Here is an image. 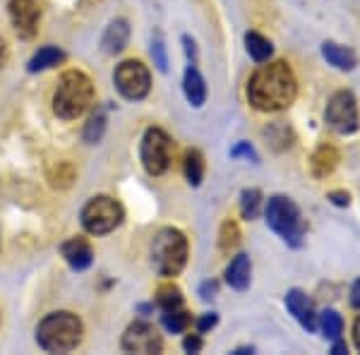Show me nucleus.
<instances>
[{"label":"nucleus","instance_id":"nucleus-1","mask_svg":"<svg viewBox=\"0 0 360 355\" xmlns=\"http://www.w3.org/2000/svg\"><path fill=\"white\" fill-rule=\"evenodd\" d=\"M298 96V79L286 63H269L255 70L248 82V101L262 113L288 108Z\"/></svg>","mask_w":360,"mask_h":355},{"label":"nucleus","instance_id":"nucleus-2","mask_svg":"<svg viewBox=\"0 0 360 355\" xmlns=\"http://www.w3.org/2000/svg\"><path fill=\"white\" fill-rule=\"evenodd\" d=\"M94 103V82L82 70H68L58 79L53 94V113L60 120H77Z\"/></svg>","mask_w":360,"mask_h":355},{"label":"nucleus","instance_id":"nucleus-3","mask_svg":"<svg viewBox=\"0 0 360 355\" xmlns=\"http://www.w3.org/2000/svg\"><path fill=\"white\" fill-rule=\"evenodd\" d=\"M82 319L72 312H51L39 322L37 343L49 353H68L82 343Z\"/></svg>","mask_w":360,"mask_h":355},{"label":"nucleus","instance_id":"nucleus-4","mask_svg":"<svg viewBox=\"0 0 360 355\" xmlns=\"http://www.w3.org/2000/svg\"><path fill=\"white\" fill-rule=\"evenodd\" d=\"M188 262V238L178 228H161L152 243V266L159 276L173 278Z\"/></svg>","mask_w":360,"mask_h":355},{"label":"nucleus","instance_id":"nucleus-5","mask_svg":"<svg viewBox=\"0 0 360 355\" xmlns=\"http://www.w3.org/2000/svg\"><path fill=\"white\" fill-rule=\"evenodd\" d=\"M264 219H266V226L271 231L278 233L288 245L298 247L303 243V235H305V221L300 217V209L298 205L286 195H274L269 197L264 207Z\"/></svg>","mask_w":360,"mask_h":355},{"label":"nucleus","instance_id":"nucleus-6","mask_svg":"<svg viewBox=\"0 0 360 355\" xmlns=\"http://www.w3.org/2000/svg\"><path fill=\"white\" fill-rule=\"evenodd\" d=\"M79 219H82L86 233H91V235H106V233L115 231L123 224L125 212L118 200H113L108 195H98L86 202Z\"/></svg>","mask_w":360,"mask_h":355},{"label":"nucleus","instance_id":"nucleus-7","mask_svg":"<svg viewBox=\"0 0 360 355\" xmlns=\"http://www.w3.org/2000/svg\"><path fill=\"white\" fill-rule=\"evenodd\" d=\"M171 137L166 135L161 127H149L142 137V166L149 176H164L171 166Z\"/></svg>","mask_w":360,"mask_h":355},{"label":"nucleus","instance_id":"nucleus-8","mask_svg":"<svg viewBox=\"0 0 360 355\" xmlns=\"http://www.w3.org/2000/svg\"><path fill=\"white\" fill-rule=\"evenodd\" d=\"M115 89L123 94L127 101H142L152 89V75L144 63L139 60H123L113 72Z\"/></svg>","mask_w":360,"mask_h":355},{"label":"nucleus","instance_id":"nucleus-9","mask_svg":"<svg viewBox=\"0 0 360 355\" xmlns=\"http://www.w3.org/2000/svg\"><path fill=\"white\" fill-rule=\"evenodd\" d=\"M327 125L339 135H353L358 130V101L351 91L341 89L329 98L327 110H324Z\"/></svg>","mask_w":360,"mask_h":355},{"label":"nucleus","instance_id":"nucleus-10","mask_svg":"<svg viewBox=\"0 0 360 355\" xmlns=\"http://www.w3.org/2000/svg\"><path fill=\"white\" fill-rule=\"evenodd\" d=\"M123 351L127 353H142V355H149V353H161L164 348V341H161V334L156 331L152 324L147 322H135L125 329L123 334Z\"/></svg>","mask_w":360,"mask_h":355},{"label":"nucleus","instance_id":"nucleus-11","mask_svg":"<svg viewBox=\"0 0 360 355\" xmlns=\"http://www.w3.org/2000/svg\"><path fill=\"white\" fill-rule=\"evenodd\" d=\"M10 20H13L15 32L22 39H34L39 32V22H41V10H39L37 0H10Z\"/></svg>","mask_w":360,"mask_h":355},{"label":"nucleus","instance_id":"nucleus-12","mask_svg":"<svg viewBox=\"0 0 360 355\" xmlns=\"http://www.w3.org/2000/svg\"><path fill=\"white\" fill-rule=\"evenodd\" d=\"M286 307L288 312L298 319V324L307 331H315L317 329V312H315V302L307 298V293L303 290L293 288L286 293Z\"/></svg>","mask_w":360,"mask_h":355},{"label":"nucleus","instance_id":"nucleus-13","mask_svg":"<svg viewBox=\"0 0 360 355\" xmlns=\"http://www.w3.org/2000/svg\"><path fill=\"white\" fill-rule=\"evenodd\" d=\"M60 252L75 271L89 269L91 262H94V250H91V245L84 240V238H70V240L63 243Z\"/></svg>","mask_w":360,"mask_h":355},{"label":"nucleus","instance_id":"nucleus-14","mask_svg":"<svg viewBox=\"0 0 360 355\" xmlns=\"http://www.w3.org/2000/svg\"><path fill=\"white\" fill-rule=\"evenodd\" d=\"M322 56L329 65L341 70V72H351V70H356V65H358L356 51L348 49V46L336 44V41H324L322 44Z\"/></svg>","mask_w":360,"mask_h":355},{"label":"nucleus","instance_id":"nucleus-15","mask_svg":"<svg viewBox=\"0 0 360 355\" xmlns=\"http://www.w3.org/2000/svg\"><path fill=\"white\" fill-rule=\"evenodd\" d=\"M127 39H130V25L125 20H113L111 25L106 27L101 37V46L108 56H115L127 46Z\"/></svg>","mask_w":360,"mask_h":355},{"label":"nucleus","instance_id":"nucleus-16","mask_svg":"<svg viewBox=\"0 0 360 355\" xmlns=\"http://www.w3.org/2000/svg\"><path fill=\"white\" fill-rule=\"evenodd\" d=\"M250 276H252L250 257L248 254H236L231 264L226 266V283L233 290H245L250 286Z\"/></svg>","mask_w":360,"mask_h":355},{"label":"nucleus","instance_id":"nucleus-17","mask_svg":"<svg viewBox=\"0 0 360 355\" xmlns=\"http://www.w3.org/2000/svg\"><path fill=\"white\" fill-rule=\"evenodd\" d=\"M183 91H185V98L190 101V106H195V108L205 106V101H207V84H205V77H202L200 70H197L195 65H190L188 70H185Z\"/></svg>","mask_w":360,"mask_h":355},{"label":"nucleus","instance_id":"nucleus-18","mask_svg":"<svg viewBox=\"0 0 360 355\" xmlns=\"http://www.w3.org/2000/svg\"><path fill=\"white\" fill-rule=\"evenodd\" d=\"M336 164H339V151H336L332 144H322V147H317V151L312 154V159H310L312 176H315V178L332 176Z\"/></svg>","mask_w":360,"mask_h":355},{"label":"nucleus","instance_id":"nucleus-19","mask_svg":"<svg viewBox=\"0 0 360 355\" xmlns=\"http://www.w3.org/2000/svg\"><path fill=\"white\" fill-rule=\"evenodd\" d=\"M63 60H65V53H63L60 49H56V46H44V49H39L37 53L32 56L27 67H29V72H44V70L60 65Z\"/></svg>","mask_w":360,"mask_h":355},{"label":"nucleus","instance_id":"nucleus-20","mask_svg":"<svg viewBox=\"0 0 360 355\" xmlns=\"http://www.w3.org/2000/svg\"><path fill=\"white\" fill-rule=\"evenodd\" d=\"M317 329L322 331L324 339L339 341L341 334H344V319L336 310H324L317 314Z\"/></svg>","mask_w":360,"mask_h":355},{"label":"nucleus","instance_id":"nucleus-21","mask_svg":"<svg viewBox=\"0 0 360 355\" xmlns=\"http://www.w3.org/2000/svg\"><path fill=\"white\" fill-rule=\"evenodd\" d=\"M245 49L248 56L252 58L255 63H266L274 53V46H271L269 39H264L262 34L257 32H248L245 34Z\"/></svg>","mask_w":360,"mask_h":355},{"label":"nucleus","instance_id":"nucleus-22","mask_svg":"<svg viewBox=\"0 0 360 355\" xmlns=\"http://www.w3.org/2000/svg\"><path fill=\"white\" fill-rule=\"evenodd\" d=\"M183 168H185V178H188V183L193 188L202 185V178H205V156H202L200 149H190L185 154Z\"/></svg>","mask_w":360,"mask_h":355},{"label":"nucleus","instance_id":"nucleus-23","mask_svg":"<svg viewBox=\"0 0 360 355\" xmlns=\"http://www.w3.org/2000/svg\"><path fill=\"white\" fill-rule=\"evenodd\" d=\"M75 178H77V173L70 161H58L49 168V183L58 190H68L75 183Z\"/></svg>","mask_w":360,"mask_h":355},{"label":"nucleus","instance_id":"nucleus-24","mask_svg":"<svg viewBox=\"0 0 360 355\" xmlns=\"http://www.w3.org/2000/svg\"><path fill=\"white\" fill-rule=\"evenodd\" d=\"M161 322H164V327L171 334H183L193 324V314L185 310V307H176V310H166L161 314Z\"/></svg>","mask_w":360,"mask_h":355},{"label":"nucleus","instance_id":"nucleus-25","mask_svg":"<svg viewBox=\"0 0 360 355\" xmlns=\"http://www.w3.org/2000/svg\"><path fill=\"white\" fill-rule=\"evenodd\" d=\"M259 209H262V192L257 188H250V190H243L240 195V214L243 219L252 221L259 217Z\"/></svg>","mask_w":360,"mask_h":355},{"label":"nucleus","instance_id":"nucleus-26","mask_svg":"<svg viewBox=\"0 0 360 355\" xmlns=\"http://www.w3.org/2000/svg\"><path fill=\"white\" fill-rule=\"evenodd\" d=\"M156 305L161 307V310H176V307H183V293H180L178 286H173V283H166V286H161L156 290Z\"/></svg>","mask_w":360,"mask_h":355},{"label":"nucleus","instance_id":"nucleus-27","mask_svg":"<svg viewBox=\"0 0 360 355\" xmlns=\"http://www.w3.org/2000/svg\"><path fill=\"white\" fill-rule=\"evenodd\" d=\"M103 132H106V115H103V110H96L84 127V142L96 144L103 137Z\"/></svg>","mask_w":360,"mask_h":355},{"label":"nucleus","instance_id":"nucleus-28","mask_svg":"<svg viewBox=\"0 0 360 355\" xmlns=\"http://www.w3.org/2000/svg\"><path fill=\"white\" fill-rule=\"evenodd\" d=\"M238 243H240V231H238V224L236 221H224L221 226V235H219V245H221L224 252H231Z\"/></svg>","mask_w":360,"mask_h":355},{"label":"nucleus","instance_id":"nucleus-29","mask_svg":"<svg viewBox=\"0 0 360 355\" xmlns=\"http://www.w3.org/2000/svg\"><path fill=\"white\" fill-rule=\"evenodd\" d=\"M219 324V314L217 312H207V314H202L200 319H197V331L200 334H207L209 329H214Z\"/></svg>","mask_w":360,"mask_h":355},{"label":"nucleus","instance_id":"nucleus-30","mask_svg":"<svg viewBox=\"0 0 360 355\" xmlns=\"http://www.w3.org/2000/svg\"><path fill=\"white\" fill-rule=\"evenodd\" d=\"M152 56H154V60H156V65H159L161 72H166V51H164V41H161L159 37H156L154 44H152Z\"/></svg>","mask_w":360,"mask_h":355},{"label":"nucleus","instance_id":"nucleus-31","mask_svg":"<svg viewBox=\"0 0 360 355\" xmlns=\"http://www.w3.org/2000/svg\"><path fill=\"white\" fill-rule=\"evenodd\" d=\"M231 156L233 159H240V156H245V159H252V161H257V154H255V149L250 147L248 142H238L233 149H231Z\"/></svg>","mask_w":360,"mask_h":355},{"label":"nucleus","instance_id":"nucleus-32","mask_svg":"<svg viewBox=\"0 0 360 355\" xmlns=\"http://www.w3.org/2000/svg\"><path fill=\"white\" fill-rule=\"evenodd\" d=\"M202 346H205V343H202L200 334H190V336H185V341H183L185 353H200Z\"/></svg>","mask_w":360,"mask_h":355},{"label":"nucleus","instance_id":"nucleus-33","mask_svg":"<svg viewBox=\"0 0 360 355\" xmlns=\"http://www.w3.org/2000/svg\"><path fill=\"white\" fill-rule=\"evenodd\" d=\"M217 290H219L217 281H205V283H202V288H200V295L205 300H209V298H214V295H217Z\"/></svg>","mask_w":360,"mask_h":355},{"label":"nucleus","instance_id":"nucleus-34","mask_svg":"<svg viewBox=\"0 0 360 355\" xmlns=\"http://www.w3.org/2000/svg\"><path fill=\"white\" fill-rule=\"evenodd\" d=\"M329 200H332L336 207H348L351 197H348V192H329Z\"/></svg>","mask_w":360,"mask_h":355},{"label":"nucleus","instance_id":"nucleus-35","mask_svg":"<svg viewBox=\"0 0 360 355\" xmlns=\"http://www.w3.org/2000/svg\"><path fill=\"white\" fill-rule=\"evenodd\" d=\"M351 305L356 307V310H360V278L353 283V288H351Z\"/></svg>","mask_w":360,"mask_h":355},{"label":"nucleus","instance_id":"nucleus-36","mask_svg":"<svg viewBox=\"0 0 360 355\" xmlns=\"http://www.w3.org/2000/svg\"><path fill=\"white\" fill-rule=\"evenodd\" d=\"M332 343H334V346H332V353H334V355H344V353H348L346 343L341 341V339H339V341H332Z\"/></svg>","mask_w":360,"mask_h":355},{"label":"nucleus","instance_id":"nucleus-37","mask_svg":"<svg viewBox=\"0 0 360 355\" xmlns=\"http://www.w3.org/2000/svg\"><path fill=\"white\" fill-rule=\"evenodd\" d=\"M353 343H356V348L360 351V317L356 319V324H353Z\"/></svg>","mask_w":360,"mask_h":355},{"label":"nucleus","instance_id":"nucleus-38","mask_svg":"<svg viewBox=\"0 0 360 355\" xmlns=\"http://www.w3.org/2000/svg\"><path fill=\"white\" fill-rule=\"evenodd\" d=\"M5 60H8V44L0 39V67L5 65Z\"/></svg>","mask_w":360,"mask_h":355},{"label":"nucleus","instance_id":"nucleus-39","mask_svg":"<svg viewBox=\"0 0 360 355\" xmlns=\"http://www.w3.org/2000/svg\"><path fill=\"white\" fill-rule=\"evenodd\" d=\"M243 353H252V348H238L236 355H243Z\"/></svg>","mask_w":360,"mask_h":355}]
</instances>
